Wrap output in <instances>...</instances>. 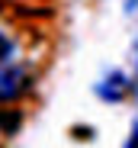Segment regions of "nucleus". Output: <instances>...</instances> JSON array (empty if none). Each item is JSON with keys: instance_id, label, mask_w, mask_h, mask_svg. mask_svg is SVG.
<instances>
[{"instance_id": "obj_5", "label": "nucleus", "mask_w": 138, "mask_h": 148, "mask_svg": "<svg viewBox=\"0 0 138 148\" xmlns=\"http://www.w3.org/2000/svg\"><path fill=\"white\" fill-rule=\"evenodd\" d=\"M125 148H138V122H135V129H132V138L125 142Z\"/></svg>"}, {"instance_id": "obj_2", "label": "nucleus", "mask_w": 138, "mask_h": 148, "mask_svg": "<svg viewBox=\"0 0 138 148\" xmlns=\"http://www.w3.org/2000/svg\"><path fill=\"white\" fill-rule=\"evenodd\" d=\"M128 77H125V74L122 71H112V74H106V77L97 84V93L103 97V100H122V97L128 93Z\"/></svg>"}, {"instance_id": "obj_1", "label": "nucleus", "mask_w": 138, "mask_h": 148, "mask_svg": "<svg viewBox=\"0 0 138 148\" xmlns=\"http://www.w3.org/2000/svg\"><path fill=\"white\" fill-rule=\"evenodd\" d=\"M29 84H32V77H29L26 68H16V64L0 61V103L19 100V97L29 90Z\"/></svg>"}, {"instance_id": "obj_6", "label": "nucleus", "mask_w": 138, "mask_h": 148, "mask_svg": "<svg viewBox=\"0 0 138 148\" xmlns=\"http://www.w3.org/2000/svg\"><path fill=\"white\" fill-rule=\"evenodd\" d=\"M0 7H3V3H0Z\"/></svg>"}, {"instance_id": "obj_4", "label": "nucleus", "mask_w": 138, "mask_h": 148, "mask_svg": "<svg viewBox=\"0 0 138 148\" xmlns=\"http://www.w3.org/2000/svg\"><path fill=\"white\" fill-rule=\"evenodd\" d=\"M10 55H13V42L0 32V61H10Z\"/></svg>"}, {"instance_id": "obj_3", "label": "nucleus", "mask_w": 138, "mask_h": 148, "mask_svg": "<svg viewBox=\"0 0 138 148\" xmlns=\"http://www.w3.org/2000/svg\"><path fill=\"white\" fill-rule=\"evenodd\" d=\"M13 126H19V116H16V113H0V129L10 132Z\"/></svg>"}]
</instances>
